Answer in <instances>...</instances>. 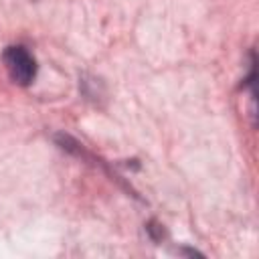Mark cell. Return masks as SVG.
I'll list each match as a JSON object with an SVG mask.
<instances>
[{"instance_id": "1", "label": "cell", "mask_w": 259, "mask_h": 259, "mask_svg": "<svg viewBox=\"0 0 259 259\" xmlns=\"http://www.w3.org/2000/svg\"><path fill=\"white\" fill-rule=\"evenodd\" d=\"M4 67L8 71V77L16 83V85H30L36 77V61L34 57L20 45H12L6 47L4 55H2Z\"/></svg>"}]
</instances>
